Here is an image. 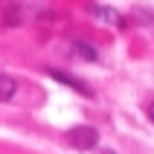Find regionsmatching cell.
<instances>
[{"mask_svg":"<svg viewBox=\"0 0 154 154\" xmlns=\"http://www.w3.org/2000/svg\"><path fill=\"white\" fill-rule=\"evenodd\" d=\"M67 143L79 151H87V148H96L99 146V131L93 125H76V128L67 131Z\"/></svg>","mask_w":154,"mask_h":154,"instance_id":"cell-1","label":"cell"},{"mask_svg":"<svg viewBox=\"0 0 154 154\" xmlns=\"http://www.w3.org/2000/svg\"><path fill=\"white\" fill-rule=\"evenodd\" d=\"M47 76L50 79H55V82H61L64 87H70V90H79V93H85V96H93V90L82 82V79H76V76H70V73H64V70H55V67H50L47 70Z\"/></svg>","mask_w":154,"mask_h":154,"instance_id":"cell-2","label":"cell"},{"mask_svg":"<svg viewBox=\"0 0 154 154\" xmlns=\"http://www.w3.org/2000/svg\"><path fill=\"white\" fill-rule=\"evenodd\" d=\"M93 15L99 17V20H105V23H111V26H125V17H122L116 9H111V6H93Z\"/></svg>","mask_w":154,"mask_h":154,"instance_id":"cell-3","label":"cell"},{"mask_svg":"<svg viewBox=\"0 0 154 154\" xmlns=\"http://www.w3.org/2000/svg\"><path fill=\"white\" fill-rule=\"evenodd\" d=\"M17 93V79L9 73H0V102H9Z\"/></svg>","mask_w":154,"mask_h":154,"instance_id":"cell-4","label":"cell"},{"mask_svg":"<svg viewBox=\"0 0 154 154\" xmlns=\"http://www.w3.org/2000/svg\"><path fill=\"white\" fill-rule=\"evenodd\" d=\"M73 55H79V58L90 61V64H93V61H99V52H96L90 44H85V41H76V44H73Z\"/></svg>","mask_w":154,"mask_h":154,"instance_id":"cell-5","label":"cell"},{"mask_svg":"<svg viewBox=\"0 0 154 154\" xmlns=\"http://www.w3.org/2000/svg\"><path fill=\"white\" fill-rule=\"evenodd\" d=\"M146 113H148V119L154 122V102H148V108H146Z\"/></svg>","mask_w":154,"mask_h":154,"instance_id":"cell-6","label":"cell"}]
</instances>
